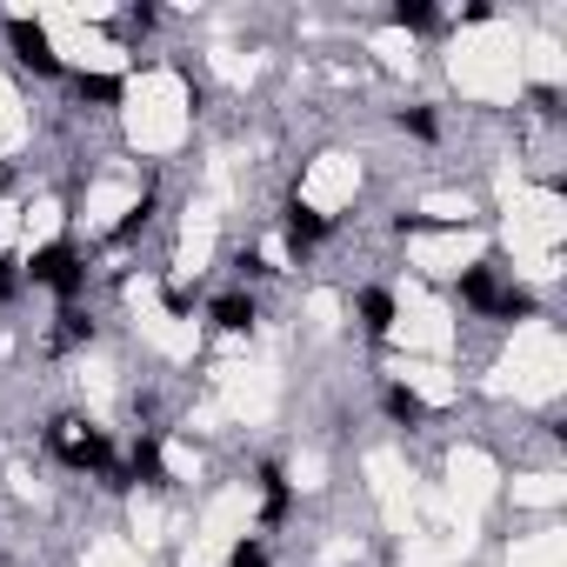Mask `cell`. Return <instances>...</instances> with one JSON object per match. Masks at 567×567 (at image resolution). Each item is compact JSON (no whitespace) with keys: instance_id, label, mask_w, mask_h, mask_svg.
<instances>
[{"instance_id":"1","label":"cell","mask_w":567,"mask_h":567,"mask_svg":"<svg viewBox=\"0 0 567 567\" xmlns=\"http://www.w3.org/2000/svg\"><path fill=\"white\" fill-rule=\"evenodd\" d=\"M48 447H54L74 474H101V481H114V441H107L94 421H81V414L54 421V427H48Z\"/></svg>"},{"instance_id":"2","label":"cell","mask_w":567,"mask_h":567,"mask_svg":"<svg viewBox=\"0 0 567 567\" xmlns=\"http://www.w3.org/2000/svg\"><path fill=\"white\" fill-rule=\"evenodd\" d=\"M34 288H48V295H61V308H74L81 301V288H87V260H81V247L74 240H48V247H34V260L21 267Z\"/></svg>"},{"instance_id":"3","label":"cell","mask_w":567,"mask_h":567,"mask_svg":"<svg viewBox=\"0 0 567 567\" xmlns=\"http://www.w3.org/2000/svg\"><path fill=\"white\" fill-rule=\"evenodd\" d=\"M8 48H14V61H21L28 74H41V81H54V74H68V61L54 54V41H48V28H41V21H28V14H14V21H8Z\"/></svg>"},{"instance_id":"4","label":"cell","mask_w":567,"mask_h":567,"mask_svg":"<svg viewBox=\"0 0 567 567\" xmlns=\"http://www.w3.org/2000/svg\"><path fill=\"white\" fill-rule=\"evenodd\" d=\"M280 234H288V254H295V260H308V254L328 240V214L308 207V200H288V207H280Z\"/></svg>"},{"instance_id":"5","label":"cell","mask_w":567,"mask_h":567,"mask_svg":"<svg viewBox=\"0 0 567 567\" xmlns=\"http://www.w3.org/2000/svg\"><path fill=\"white\" fill-rule=\"evenodd\" d=\"M454 295H461V308H474V315H494V301H501V260H481V267H467V274L454 280Z\"/></svg>"},{"instance_id":"6","label":"cell","mask_w":567,"mask_h":567,"mask_svg":"<svg viewBox=\"0 0 567 567\" xmlns=\"http://www.w3.org/2000/svg\"><path fill=\"white\" fill-rule=\"evenodd\" d=\"M295 514V487H288V467L280 461H260V520L267 527H280Z\"/></svg>"},{"instance_id":"7","label":"cell","mask_w":567,"mask_h":567,"mask_svg":"<svg viewBox=\"0 0 567 567\" xmlns=\"http://www.w3.org/2000/svg\"><path fill=\"white\" fill-rule=\"evenodd\" d=\"M394 315H401V308H394L388 288H361V295H354V321H361L368 341H388V334H394Z\"/></svg>"},{"instance_id":"8","label":"cell","mask_w":567,"mask_h":567,"mask_svg":"<svg viewBox=\"0 0 567 567\" xmlns=\"http://www.w3.org/2000/svg\"><path fill=\"white\" fill-rule=\"evenodd\" d=\"M134 487L147 481V487H167V461H161V434H134V447H127V467H121Z\"/></svg>"},{"instance_id":"9","label":"cell","mask_w":567,"mask_h":567,"mask_svg":"<svg viewBox=\"0 0 567 567\" xmlns=\"http://www.w3.org/2000/svg\"><path fill=\"white\" fill-rule=\"evenodd\" d=\"M207 321H214L220 334H247V328L260 321V308H254V295H247V288H234V295H220V301L207 308Z\"/></svg>"},{"instance_id":"10","label":"cell","mask_w":567,"mask_h":567,"mask_svg":"<svg viewBox=\"0 0 567 567\" xmlns=\"http://www.w3.org/2000/svg\"><path fill=\"white\" fill-rule=\"evenodd\" d=\"M74 94L94 101V107H121V101H127V81H121V74H87V68H81V74H74Z\"/></svg>"},{"instance_id":"11","label":"cell","mask_w":567,"mask_h":567,"mask_svg":"<svg viewBox=\"0 0 567 567\" xmlns=\"http://www.w3.org/2000/svg\"><path fill=\"white\" fill-rule=\"evenodd\" d=\"M381 408H388V421H401V427H421V421H427V401H421L414 388H401V381L381 394Z\"/></svg>"},{"instance_id":"12","label":"cell","mask_w":567,"mask_h":567,"mask_svg":"<svg viewBox=\"0 0 567 567\" xmlns=\"http://www.w3.org/2000/svg\"><path fill=\"white\" fill-rule=\"evenodd\" d=\"M388 21L408 28V34H427L434 28V8H427V0H401V8H388Z\"/></svg>"},{"instance_id":"13","label":"cell","mask_w":567,"mask_h":567,"mask_svg":"<svg viewBox=\"0 0 567 567\" xmlns=\"http://www.w3.org/2000/svg\"><path fill=\"white\" fill-rule=\"evenodd\" d=\"M81 341H94V321L81 308H61V348H81Z\"/></svg>"},{"instance_id":"14","label":"cell","mask_w":567,"mask_h":567,"mask_svg":"<svg viewBox=\"0 0 567 567\" xmlns=\"http://www.w3.org/2000/svg\"><path fill=\"white\" fill-rule=\"evenodd\" d=\"M401 134H414V141H434V134H441V121H434L427 107H401Z\"/></svg>"},{"instance_id":"15","label":"cell","mask_w":567,"mask_h":567,"mask_svg":"<svg viewBox=\"0 0 567 567\" xmlns=\"http://www.w3.org/2000/svg\"><path fill=\"white\" fill-rule=\"evenodd\" d=\"M227 567H267V547H260V534H247V540H234V554H227Z\"/></svg>"},{"instance_id":"16","label":"cell","mask_w":567,"mask_h":567,"mask_svg":"<svg viewBox=\"0 0 567 567\" xmlns=\"http://www.w3.org/2000/svg\"><path fill=\"white\" fill-rule=\"evenodd\" d=\"M14 295H21V260L0 254V301H14Z\"/></svg>"},{"instance_id":"17","label":"cell","mask_w":567,"mask_h":567,"mask_svg":"<svg viewBox=\"0 0 567 567\" xmlns=\"http://www.w3.org/2000/svg\"><path fill=\"white\" fill-rule=\"evenodd\" d=\"M154 21H161V14H154V8H127V14H121V28H127V34H147V28H154Z\"/></svg>"},{"instance_id":"18","label":"cell","mask_w":567,"mask_h":567,"mask_svg":"<svg viewBox=\"0 0 567 567\" xmlns=\"http://www.w3.org/2000/svg\"><path fill=\"white\" fill-rule=\"evenodd\" d=\"M234 267H240V280H260V274H267V260H260V254H240Z\"/></svg>"},{"instance_id":"19","label":"cell","mask_w":567,"mask_h":567,"mask_svg":"<svg viewBox=\"0 0 567 567\" xmlns=\"http://www.w3.org/2000/svg\"><path fill=\"white\" fill-rule=\"evenodd\" d=\"M0 167H8V161H0Z\"/></svg>"}]
</instances>
